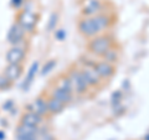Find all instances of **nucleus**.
<instances>
[{
	"label": "nucleus",
	"instance_id": "9b49d317",
	"mask_svg": "<svg viewBox=\"0 0 149 140\" xmlns=\"http://www.w3.org/2000/svg\"><path fill=\"white\" fill-rule=\"evenodd\" d=\"M80 69L83 74V77H85L86 83L88 85V87H90V89H98V88L103 85V81H102L98 74L96 73L93 67H80Z\"/></svg>",
	"mask_w": 149,
	"mask_h": 140
},
{
	"label": "nucleus",
	"instance_id": "0eeeda50",
	"mask_svg": "<svg viewBox=\"0 0 149 140\" xmlns=\"http://www.w3.org/2000/svg\"><path fill=\"white\" fill-rule=\"evenodd\" d=\"M6 40L11 46L26 44L27 42V32L22 29L16 21H14L8 31Z\"/></svg>",
	"mask_w": 149,
	"mask_h": 140
},
{
	"label": "nucleus",
	"instance_id": "4468645a",
	"mask_svg": "<svg viewBox=\"0 0 149 140\" xmlns=\"http://www.w3.org/2000/svg\"><path fill=\"white\" fill-rule=\"evenodd\" d=\"M39 71H40V62L39 61H34L31 63V66L29 67V69H27L25 79H24V82H22V85H21L22 92H27L30 89V87L32 85V82L35 81V78L37 76V73H39Z\"/></svg>",
	"mask_w": 149,
	"mask_h": 140
},
{
	"label": "nucleus",
	"instance_id": "bb28decb",
	"mask_svg": "<svg viewBox=\"0 0 149 140\" xmlns=\"http://www.w3.org/2000/svg\"><path fill=\"white\" fill-rule=\"evenodd\" d=\"M142 140H149V132L146 134V135H144V137H143V139Z\"/></svg>",
	"mask_w": 149,
	"mask_h": 140
},
{
	"label": "nucleus",
	"instance_id": "393cba45",
	"mask_svg": "<svg viewBox=\"0 0 149 140\" xmlns=\"http://www.w3.org/2000/svg\"><path fill=\"white\" fill-rule=\"evenodd\" d=\"M13 107H14V102H13L11 99H9L6 103H4V104H3L4 110H13Z\"/></svg>",
	"mask_w": 149,
	"mask_h": 140
},
{
	"label": "nucleus",
	"instance_id": "c85d7f7f",
	"mask_svg": "<svg viewBox=\"0 0 149 140\" xmlns=\"http://www.w3.org/2000/svg\"><path fill=\"white\" fill-rule=\"evenodd\" d=\"M80 1H85V0H80Z\"/></svg>",
	"mask_w": 149,
	"mask_h": 140
},
{
	"label": "nucleus",
	"instance_id": "a211bd4d",
	"mask_svg": "<svg viewBox=\"0 0 149 140\" xmlns=\"http://www.w3.org/2000/svg\"><path fill=\"white\" fill-rule=\"evenodd\" d=\"M100 60H103V61H106V62L116 64L120 60V49L118 47V46L114 45L113 47H111L103 56H102V58H100Z\"/></svg>",
	"mask_w": 149,
	"mask_h": 140
},
{
	"label": "nucleus",
	"instance_id": "dca6fc26",
	"mask_svg": "<svg viewBox=\"0 0 149 140\" xmlns=\"http://www.w3.org/2000/svg\"><path fill=\"white\" fill-rule=\"evenodd\" d=\"M45 93H46V92H45ZM46 96H47V107H49V113H50V116H54V115L61 114L67 105H66V104H63L62 102H60L58 99H56V98L49 96L47 93H46Z\"/></svg>",
	"mask_w": 149,
	"mask_h": 140
},
{
	"label": "nucleus",
	"instance_id": "f257e3e1",
	"mask_svg": "<svg viewBox=\"0 0 149 140\" xmlns=\"http://www.w3.org/2000/svg\"><path fill=\"white\" fill-rule=\"evenodd\" d=\"M114 45H116V41L113 39V36L106 32V34H101L98 36L93 37L91 40H88L87 51L92 56L102 58V56H103L111 47H113Z\"/></svg>",
	"mask_w": 149,
	"mask_h": 140
},
{
	"label": "nucleus",
	"instance_id": "20e7f679",
	"mask_svg": "<svg viewBox=\"0 0 149 140\" xmlns=\"http://www.w3.org/2000/svg\"><path fill=\"white\" fill-rule=\"evenodd\" d=\"M77 30L78 32L86 39L91 40L93 37L101 35L102 32L100 30L98 25L95 20V17H85V16H81L77 21Z\"/></svg>",
	"mask_w": 149,
	"mask_h": 140
},
{
	"label": "nucleus",
	"instance_id": "ddd939ff",
	"mask_svg": "<svg viewBox=\"0 0 149 140\" xmlns=\"http://www.w3.org/2000/svg\"><path fill=\"white\" fill-rule=\"evenodd\" d=\"M49 96L56 98V99H58L60 102H62L63 104H71L72 102L74 100V94L72 92H68V91H63V89H60V88H56L54 86H51L49 88V91L46 92Z\"/></svg>",
	"mask_w": 149,
	"mask_h": 140
},
{
	"label": "nucleus",
	"instance_id": "39448f33",
	"mask_svg": "<svg viewBox=\"0 0 149 140\" xmlns=\"http://www.w3.org/2000/svg\"><path fill=\"white\" fill-rule=\"evenodd\" d=\"M27 52H29V45L22 44L16 46H10V49L6 51L5 60L8 64H22L26 60Z\"/></svg>",
	"mask_w": 149,
	"mask_h": 140
},
{
	"label": "nucleus",
	"instance_id": "6ab92c4d",
	"mask_svg": "<svg viewBox=\"0 0 149 140\" xmlns=\"http://www.w3.org/2000/svg\"><path fill=\"white\" fill-rule=\"evenodd\" d=\"M56 64H57V61H56L55 58H51V60H49V61H46L45 64L42 66V68L40 69L41 76H46V74H49L51 71H54Z\"/></svg>",
	"mask_w": 149,
	"mask_h": 140
},
{
	"label": "nucleus",
	"instance_id": "1a4fd4ad",
	"mask_svg": "<svg viewBox=\"0 0 149 140\" xmlns=\"http://www.w3.org/2000/svg\"><path fill=\"white\" fill-rule=\"evenodd\" d=\"M93 69L96 71V73L100 76V78L102 81H109L114 77L116 72H117V67H116V64H112L109 62H106L103 60H98V61L96 62L95 67Z\"/></svg>",
	"mask_w": 149,
	"mask_h": 140
},
{
	"label": "nucleus",
	"instance_id": "a878e982",
	"mask_svg": "<svg viewBox=\"0 0 149 140\" xmlns=\"http://www.w3.org/2000/svg\"><path fill=\"white\" fill-rule=\"evenodd\" d=\"M4 139H5V133L3 130H0V140H4Z\"/></svg>",
	"mask_w": 149,
	"mask_h": 140
},
{
	"label": "nucleus",
	"instance_id": "2eb2a0df",
	"mask_svg": "<svg viewBox=\"0 0 149 140\" xmlns=\"http://www.w3.org/2000/svg\"><path fill=\"white\" fill-rule=\"evenodd\" d=\"M22 73H24V66L22 64H6V67L4 68L3 72L4 76L10 79L13 83L17 81L22 76Z\"/></svg>",
	"mask_w": 149,
	"mask_h": 140
},
{
	"label": "nucleus",
	"instance_id": "6e6552de",
	"mask_svg": "<svg viewBox=\"0 0 149 140\" xmlns=\"http://www.w3.org/2000/svg\"><path fill=\"white\" fill-rule=\"evenodd\" d=\"M26 109L35 112V113H37L39 115L42 116L44 119H47L50 116V113H49L47 96H46V93H42V94L37 96L35 99L26 107Z\"/></svg>",
	"mask_w": 149,
	"mask_h": 140
},
{
	"label": "nucleus",
	"instance_id": "c756f323",
	"mask_svg": "<svg viewBox=\"0 0 149 140\" xmlns=\"http://www.w3.org/2000/svg\"><path fill=\"white\" fill-rule=\"evenodd\" d=\"M26 1H27V0H26Z\"/></svg>",
	"mask_w": 149,
	"mask_h": 140
},
{
	"label": "nucleus",
	"instance_id": "b1692460",
	"mask_svg": "<svg viewBox=\"0 0 149 140\" xmlns=\"http://www.w3.org/2000/svg\"><path fill=\"white\" fill-rule=\"evenodd\" d=\"M26 3V0H10V4L14 9H17V10H20V9L24 6V4Z\"/></svg>",
	"mask_w": 149,
	"mask_h": 140
},
{
	"label": "nucleus",
	"instance_id": "f03ea898",
	"mask_svg": "<svg viewBox=\"0 0 149 140\" xmlns=\"http://www.w3.org/2000/svg\"><path fill=\"white\" fill-rule=\"evenodd\" d=\"M39 20H40L39 12H36L35 10H30L27 8H24L17 11L15 21L27 32V35H32L36 30Z\"/></svg>",
	"mask_w": 149,
	"mask_h": 140
},
{
	"label": "nucleus",
	"instance_id": "f8f14e48",
	"mask_svg": "<svg viewBox=\"0 0 149 140\" xmlns=\"http://www.w3.org/2000/svg\"><path fill=\"white\" fill-rule=\"evenodd\" d=\"M37 133H39V128L27 127L19 123L15 129V140H31L37 137Z\"/></svg>",
	"mask_w": 149,
	"mask_h": 140
},
{
	"label": "nucleus",
	"instance_id": "cd10ccee",
	"mask_svg": "<svg viewBox=\"0 0 149 140\" xmlns=\"http://www.w3.org/2000/svg\"><path fill=\"white\" fill-rule=\"evenodd\" d=\"M31 140H37V138H34V139H31Z\"/></svg>",
	"mask_w": 149,
	"mask_h": 140
},
{
	"label": "nucleus",
	"instance_id": "4be33fe9",
	"mask_svg": "<svg viewBox=\"0 0 149 140\" xmlns=\"http://www.w3.org/2000/svg\"><path fill=\"white\" fill-rule=\"evenodd\" d=\"M14 83L9 78H6L4 74H0V91H8L13 87Z\"/></svg>",
	"mask_w": 149,
	"mask_h": 140
},
{
	"label": "nucleus",
	"instance_id": "5701e85b",
	"mask_svg": "<svg viewBox=\"0 0 149 140\" xmlns=\"http://www.w3.org/2000/svg\"><path fill=\"white\" fill-rule=\"evenodd\" d=\"M55 39L57 41H63L66 39V31L63 29H60V30H55Z\"/></svg>",
	"mask_w": 149,
	"mask_h": 140
},
{
	"label": "nucleus",
	"instance_id": "aec40b11",
	"mask_svg": "<svg viewBox=\"0 0 149 140\" xmlns=\"http://www.w3.org/2000/svg\"><path fill=\"white\" fill-rule=\"evenodd\" d=\"M57 22H58V12H57V11L51 12V15H50V17H49V21H47V26H46L47 31H49V32L55 31L56 26H57Z\"/></svg>",
	"mask_w": 149,
	"mask_h": 140
},
{
	"label": "nucleus",
	"instance_id": "412c9836",
	"mask_svg": "<svg viewBox=\"0 0 149 140\" xmlns=\"http://www.w3.org/2000/svg\"><path fill=\"white\" fill-rule=\"evenodd\" d=\"M122 100H123V91L117 89V91H114L111 94V104H112V107L122 104Z\"/></svg>",
	"mask_w": 149,
	"mask_h": 140
},
{
	"label": "nucleus",
	"instance_id": "f3484780",
	"mask_svg": "<svg viewBox=\"0 0 149 140\" xmlns=\"http://www.w3.org/2000/svg\"><path fill=\"white\" fill-rule=\"evenodd\" d=\"M52 86L56 88H60V89H63V91H68V92H72V85H71V81L66 73H62L57 76L55 78V81L52 83ZM73 93V92H72Z\"/></svg>",
	"mask_w": 149,
	"mask_h": 140
},
{
	"label": "nucleus",
	"instance_id": "9d476101",
	"mask_svg": "<svg viewBox=\"0 0 149 140\" xmlns=\"http://www.w3.org/2000/svg\"><path fill=\"white\" fill-rule=\"evenodd\" d=\"M46 120L41 115L29 109H25L19 119V123L27 125V127H34V128H40L42 124H45Z\"/></svg>",
	"mask_w": 149,
	"mask_h": 140
},
{
	"label": "nucleus",
	"instance_id": "7ed1b4c3",
	"mask_svg": "<svg viewBox=\"0 0 149 140\" xmlns=\"http://www.w3.org/2000/svg\"><path fill=\"white\" fill-rule=\"evenodd\" d=\"M66 74L68 76L70 81H71V85H72V92L74 97H81V96H85L86 93L90 91V87L86 83L85 81V77L81 72L80 67L77 66H72L68 68V71L66 72Z\"/></svg>",
	"mask_w": 149,
	"mask_h": 140
},
{
	"label": "nucleus",
	"instance_id": "423d86ee",
	"mask_svg": "<svg viewBox=\"0 0 149 140\" xmlns=\"http://www.w3.org/2000/svg\"><path fill=\"white\" fill-rule=\"evenodd\" d=\"M106 11V3L103 0H85L81 5V16L93 17Z\"/></svg>",
	"mask_w": 149,
	"mask_h": 140
}]
</instances>
